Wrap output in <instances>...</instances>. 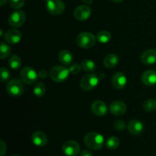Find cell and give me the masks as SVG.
Instances as JSON below:
<instances>
[{
	"label": "cell",
	"instance_id": "cell-33",
	"mask_svg": "<svg viewBox=\"0 0 156 156\" xmlns=\"http://www.w3.org/2000/svg\"><path fill=\"white\" fill-rule=\"evenodd\" d=\"M38 76H39V78H41V79H47V76H48V72L45 69H42L39 71Z\"/></svg>",
	"mask_w": 156,
	"mask_h": 156
},
{
	"label": "cell",
	"instance_id": "cell-34",
	"mask_svg": "<svg viewBox=\"0 0 156 156\" xmlns=\"http://www.w3.org/2000/svg\"><path fill=\"white\" fill-rule=\"evenodd\" d=\"M81 156H93L92 152L89 150H84L80 153Z\"/></svg>",
	"mask_w": 156,
	"mask_h": 156
},
{
	"label": "cell",
	"instance_id": "cell-29",
	"mask_svg": "<svg viewBox=\"0 0 156 156\" xmlns=\"http://www.w3.org/2000/svg\"><path fill=\"white\" fill-rule=\"evenodd\" d=\"M9 5L15 9H19L24 5V0H9Z\"/></svg>",
	"mask_w": 156,
	"mask_h": 156
},
{
	"label": "cell",
	"instance_id": "cell-3",
	"mask_svg": "<svg viewBox=\"0 0 156 156\" xmlns=\"http://www.w3.org/2000/svg\"><path fill=\"white\" fill-rule=\"evenodd\" d=\"M6 90L9 95L12 97H19L24 91V82L18 79H12L7 84Z\"/></svg>",
	"mask_w": 156,
	"mask_h": 156
},
{
	"label": "cell",
	"instance_id": "cell-40",
	"mask_svg": "<svg viewBox=\"0 0 156 156\" xmlns=\"http://www.w3.org/2000/svg\"><path fill=\"white\" fill-rule=\"evenodd\" d=\"M12 156H20V155H12Z\"/></svg>",
	"mask_w": 156,
	"mask_h": 156
},
{
	"label": "cell",
	"instance_id": "cell-7",
	"mask_svg": "<svg viewBox=\"0 0 156 156\" xmlns=\"http://www.w3.org/2000/svg\"><path fill=\"white\" fill-rule=\"evenodd\" d=\"M47 10L53 15H61L65 11V4L61 0H49L47 2Z\"/></svg>",
	"mask_w": 156,
	"mask_h": 156
},
{
	"label": "cell",
	"instance_id": "cell-28",
	"mask_svg": "<svg viewBox=\"0 0 156 156\" xmlns=\"http://www.w3.org/2000/svg\"><path fill=\"white\" fill-rule=\"evenodd\" d=\"M0 74H1V78H0V79H1L2 82H3V83L8 82V81L10 79L11 73L10 72H9V70L8 69H6L5 67L1 68V69H0Z\"/></svg>",
	"mask_w": 156,
	"mask_h": 156
},
{
	"label": "cell",
	"instance_id": "cell-26",
	"mask_svg": "<svg viewBox=\"0 0 156 156\" xmlns=\"http://www.w3.org/2000/svg\"><path fill=\"white\" fill-rule=\"evenodd\" d=\"M120 145V140L116 136H111L108 139L106 142V146L108 149L114 150L117 149Z\"/></svg>",
	"mask_w": 156,
	"mask_h": 156
},
{
	"label": "cell",
	"instance_id": "cell-19",
	"mask_svg": "<svg viewBox=\"0 0 156 156\" xmlns=\"http://www.w3.org/2000/svg\"><path fill=\"white\" fill-rule=\"evenodd\" d=\"M59 60L64 66H70L73 63V56L68 50H62L59 53Z\"/></svg>",
	"mask_w": 156,
	"mask_h": 156
},
{
	"label": "cell",
	"instance_id": "cell-20",
	"mask_svg": "<svg viewBox=\"0 0 156 156\" xmlns=\"http://www.w3.org/2000/svg\"><path fill=\"white\" fill-rule=\"evenodd\" d=\"M119 62V57L117 54L110 53L104 59V65L107 68H114Z\"/></svg>",
	"mask_w": 156,
	"mask_h": 156
},
{
	"label": "cell",
	"instance_id": "cell-14",
	"mask_svg": "<svg viewBox=\"0 0 156 156\" xmlns=\"http://www.w3.org/2000/svg\"><path fill=\"white\" fill-rule=\"evenodd\" d=\"M126 111V106L123 101H116L112 102L110 105V111L114 116H121L125 114Z\"/></svg>",
	"mask_w": 156,
	"mask_h": 156
},
{
	"label": "cell",
	"instance_id": "cell-9",
	"mask_svg": "<svg viewBox=\"0 0 156 156\" xmlns=\"http://www.w3.org/2000/svg\"><path fill=\"white\" fill-rule=\"evenodd\" d=\"M63 153L67 156H76L80 152V146L79 143L73 140L65 142L62 146Z\"/></svg>",
	"mask_w": 156,
	"mask_h": 156
},
{
	"label": "cell",
	"instance_id": "cell-23",
	"mask_svg": "<svg viewBox=\"0 0 156 156\" xmlns=\"http://www.w3.org/2000/svg\"><path fill=\"white\" fill-rule=\"evenodd\" d=\"M12 53V48L4 42L0 43V58L1 59H4L5 58L10 56Z\"/></svg>",
	"mask_w": 156,
	"mask_h": 156
},
{
	"label": "cell",
	"instance_id": "cell-36",
	"mask_svg": "<svg viewBox=\"0 0 156 156\" xmlns=\"http://www.w3.org/2000/svg\"><path fill=\"white\" fill-rule=\"evenodd\" d=\"M7 1L8 0H0V5H1L2 6H3L6 2H7Z\"/></svg>",
	"mask_w": 156,
	"mask_h": 156
},
{
	"label": "cell",
	"instance_id": "cell-32",
	"mask_svg": "<svg viewBox=\"0 0 156 156\" xmlns=\"http://www.w3.org/2000/svg\"><path fill=\"white\" fill-rule=\"evenodd\" d=\"M0 143H1V145H0V152H1L0 156H4L6 152V145L5 144L2 140L0 141Z\"/></svg>",
	"mask_w": 156,
	"mask_h": 156
},
{
	"label": "cell",
	"instance_id": "cell-15",
	"mask_svg": "<svg viewBox=\"0 0 156 156\" xmlns=\"http://www.w3.org/2000/svg\"><path fill=\"white\" fill-rule=\"evenodd\" d=\"M141 60L145 65H153L156 62V50L149 49L143 52L141 56Z\"/></svg>",
	"mask_w": 156,
	"mask_h": 156
},
{
	"label": "cell",
	"instance_id": "cell-16",
	"mask_svg": "<svg viewBox=\"0 0 156 156\" xmlns=\"http://www.w3.org/2000/svg\"><path fill=\"white\" fill-rule=\"evenodd\" d=\"M32 143L37 146L39 147H43L47 145V136L44 132L41 131H37V132L34 133V134L31 136Z\"/></svg>",
	"mask_w": 156,
	"mask_h": 156
},
{
	"label": "cell",
	"instance_id": "cell-8",
	"mask_svg": "<svg viewBox=\"0 0 156 156\" xmlns=\"http://www.w3.org/2000/svg\"><path fill=\"white\" fill-rule=\"evenodd\" d=\"M26 20V14L23 11L17 10L12 12L9 18V24L12 27H19L24 24Z\"/></svg>",
	"mask_w": 156,
	"mask_h": 156
},
{
	"label": "cell",
	"instance_id": "cell-37",
	"mask_svg": "<svg viewBox=\"0 0 156 156\" xmlns=\"http://www.w3.org/2000/svg\"><path fill=\"white\" fill-rule=\"evenodd\" d=\"M111 1L114 2H123V0H111Z\"/></svg>",
	"mask_w": 156,
	"mask_h": 156
},
{
	"label": "cell",
	"instance_id": "cell-10",
	"mask_svg": "<svg viewBox=\"0 0 156 156\" xmlns=\"http://www.w3.org/2000/svg\"><path fill=\"white\" fill-rule=\"evenodd\" d=\"M91 15V9L88 5H80L74 11V17L79 21H85Z\"/></svg>",
	"mask_w": 156,
	"mask_h": 156
},
{
	"label": "cell",
	"instance_id": "cell-17",
	"mask_svg": "<svg viewBox=\"0 0 156 156\" xmlns=\"http://www.w3.org/2000/svg\"><path fill=\"white\" fill-rule=\"evenodd\" d=\"M142 82L144 85L152 86L156 84V72L154 70H147L142 75Z\"/></svg>",
	"mask_w": 156,
	"mask_h": 156
},
{
	"label": "cell",
	"instance_id": "cell-12",
	"mask_svg": "<svg viewBox=\"0 0 156 156\" xmlns=\"http://www.w3.org/2000/svg\"><path fill=\"white\" fill-rule=\"evenodd\" d=\"M127 84V79L123 73H116L112 77V85L117 89H123Z\"/></svg>",
	"mask_w": 156,
	"mask_h": 156
},
{
	"label": "cell",
	"instance_id": "cell-25",
	"mask_svg": "<svg viewBox=\"0 0 156 156\" xmlns=\"http://www.w3.org/2000/svg\"><path fill=\"white\" fill-rule=\"evenodd\" d=\"M46 92V86L43 82H37L34 88V94L36 97L41 98L44 95Z\"/></svg>",
	"mask_w": 156,
	"mask_h": 156
},
{
	"label": "cell",
	"instance_id": "cell-18",
	"mask_svg": "<svg viewBox=\"0 0 156 156\" xmlns=\"http://www.w3.org/2000/svg\"><path fill=\"white\" fill-rule=\"evenodd\" d=\"M144 129V125L140 120H132L128 125V130L133 135H139Z\"/></svg>",
	"mask_w": 156,
	"mask_h": 156
},
{
	"label": "cell",
	"instance_id": "cell-30",
	"mask_svg": "<svg viewBox=\"0 0 156 156\" xmlns=\"http://www.w3.org/2000/svg\"><path fill=\"white\" fill-rule=\"evenodd\" d=\"M82 69V66H79V64L75 63V64H72V65H70L69 69L70 73H71L72 74L76 75L78 74V73H80Z\"/></svg>",
	"mask_w": 156,
	"mask_h": 156
},
{
	"label": "cell",
	"instance_id": "cell-35",
	"mask_svg": "<svg viewBox=\"0 0 156 156\" xmlns=\"http://www.w3.org/2000/svg\"><path fill=\"white\" fill-rule=\"evenodd\" d=\"M82 1L83 2L85 3V4L90 5V4H91V3H92L93 0H82Z\"/></svg>",
	"mask_w": 156,
	"mask_h": 156
},
{
	"label": "cell",
	"instance_id": "cell-13",
	"mask_svg": "<svg viewBox=\"0 0 156 156\" xmlns=\"http://www.w3.org/2000/svg\"><path fill=\"white\" fill-rule=\"evenodd\" d=\"M91 111L95 115L103 117L108 114V108L106 104L101 101H95L91 105Z\"/></svg>",
	"mask_w": 156,
	"mask_h": 156
},
{
	"label": "cell",
	"instance_id": "cell-22",
	"mask_svg": "<svg viewBox=\"0 0 156 156\" xmlns=\"http://www.w3.org/2000/svg\"><path fill=\"white\" fill-rule=\"evenodd\" d=\"M21 59L17 55H12L9 59V65L11 69L14 70H18L21 66Z\"/></svg>",
	"mask_w": 156,
	"mask_h": 156
},
{
	"label": "cell",
	"instance_id": "cell-2",
	"mask_svg": "<svg viewBox=\"0 0 156 156\" xmlns=\"http://www.w3.org/2000/svg\"><path fill=\"white\" fill-rule=\"evenodd\" d=\"M69 73L70 71L68 68L65 66H54L51 69L49 75H50V79L53 82L60 83L68 79Z\"/></svg>",
	"mask_w": 156,
	"mask_h": 156
},
{
	"label": "cell",
	"instance_id": "cell-31",
	"mask_svg": "<svg viewBox=\"0 0 156 156\" xmlns=\"http://www.w3.org/2000/svg\"><path fill=\"white\" fill-rule=\"evenodd\" d=\"M114 127H115L117 130H124L126 127V125L123 120H117V121L114 122Z\"/></svg>",
	"mask_w": 156,
	"mask_h": 156
},
{
	"label": "cell",
	"instance_id": "cell-1",
	"mask_svg": "<svg viewBox=\"0 0 156 156\" xmlns=\"http://www.w3.org/2000/svg\"><path fill=\"white\" fill-rule=\"evenodd\" d=\"M85 144L92 150H98L102 148L105 143V138L101 134L96 132L88 133L84 138Z\"/></svg>",
	"mask_w": 156,
	"mask_h": 156
},
{
	"label": "cell",
	"instance_id": "cell-21",
	"mask_svg": "<svg viewBox=\"0 0 156 156\" xmlns=\"http://www.w3.org/2000/svg\"><path fill=\"white\" fill-rule=\"evenodd\" d=\"M82 68L86 73H93L96 69V65L91 59H84L82 62Z\"/></svg>",
	"mask_w": 156,
	"mask_h": 156
},
{
	"label": "cell",
	"instance_id": "cell-5",
	"mask_svg": "<svg viewBox=\"0 0 156 156\" xmlns=\"http://www.w3.org/2000/svg\"><path fill=\"white\" fill-rule=\"evenodd\" d=\"M99 83V77L95 74H88L81 80L80 86L85 91H91L95 88Z\"/></svg>",
	"mask_w": 156,
	"mask_h": 156
},
{
	"label": "cell",
	"instance_id": "cell-39",
	"mask_svg": "<svg viewBox=\"0 0 156 156\" xmlns=\"http://www.w3.org/2000/svg\"><path fill=\"white\" fill-rule=\"evenodd\" d=\"M44 1H45V2H48L49 0H44Z\"/></svg>",
	"mask_w": 156,
	"mask_h": 156
},
{
	"label": "cell",
	"instance_id": "cell-6",
	"mask_svg": "<svg viewBox=\"0 0 156 156\" xmlns=\"http://www.w3.org/2000/svg\"><path fill=\"white\" fill-rule=\"evenodd\" d=\"M38 77H39L38 73H37V72L31 67H24L21 72V80L27 85L35 83L37 80Z\"/></svg>",
	"mask_w": 156,
	"mask_h": 156
},
{
	"label": "cell",
	"instance_id": "cell-11",
	"mask_svg": "<svg viewBox=\"0 0 156 156\" xmlns=\"http://www.w3.org/2000/svg\"><path fill=\"white\" fill-rule=\"evenodd\" d=\"M22 35L20 30L12 29L9 30L5 33L4 36L5 41H6L7 44H16L21 41Z\"/></svg>",
	"mask_w": 156,
	"mask_h": 156
},
{
	"label": "cell",
	"instance_id": "cell-38",
	"mask_svg": "<svg viewBox=\"0 0 156 156\" xmlns=\"http://www.w3.org/2000/svg\"><path fill=\"white\" fill-rule=\"evenodd\" d=\"M0 36H3V30H2V29H0Z\"/></svg>",
	"mask_w": 156,
	"mask_h": 156
},
{
	"label": "cell",
	"instance_id": "cell-27",
	"mask_svg": "<svg viewBox=\"0 0 156 156\" xmlns=\"http://www.w3.org/2000/svg\"><path fill=\"white\" fill-rule=\"evenodd\" d=\"M143 108L147 112H152L156 110V100L149 99L143 104Z\"/></svg>",
	"mask_w": 156,
	"mask_h": 156
},
{
	"label": "cell",
	"instance_id": "cell-4",
	"mask_svg": "<svg viewBox=\"0 0 156 156\" xmlns=\"http://www.w3.org/2000/svg\"><path fill=\"white\" fill-rule=\"evenodd\" d=\"M96 39L93 34L89 33V32H83L79 34L77 37V44L80 47L84 49H89L94 47L95 44Z\"/></svg>",
	"mask_w": 156,
	"mask_h": 156
},
{
	"label": "cell",
	"instance_id": "cell-24",
	"mask_svg": "<svg viewBox=\"0 0 156 156\" xmlns=\"http://www.w3.org/2000/svg\"><path fill=\"white\" fill-rule=\"evenodd\" d=\"M98 41L101 44H107L109 42L111 39V34L108 31L106 30H102L100 31L96 36Z\"/></svg>",
	"mask_w": 156,
	"mask_h": 156
}]
</instances>
